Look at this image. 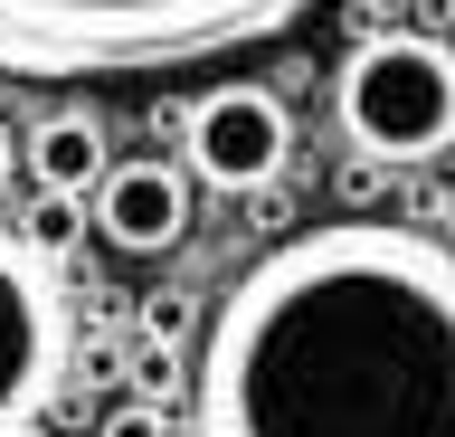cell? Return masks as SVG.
Listing matches in <instances>:
<instances>
[{"instance_id":"obj_12","label":"cell","mask_w":455,"mask_h":437,"mask_svg":"<svg viewBox=\"0 0 455 437\" xmlns=\"http://www.w3.org/2000/svg\"><path fill=\"white\" fill-rule=\"evenodd\" d=\"M20 437H57V428H48V418H38V428H20Z\"/></svg>"},{"instance_id":"obj_7","label":"cell","mask_w":455,"mask_h":437,"mask_svg":"<svg viewBox=\"0 0 455 437\" xmlns=\"http://www.w3.org/2000/svg\"><path fill=\"white\" fill-rule=\"evenodd\" d=\"M20 162H28V181H38V190H67V200H95V181L114 172L105 124L85 115V105H57V115L20 143Z\"/></svg>"},{"instance_id":"obj_1","label":"cell","mask_w":455,"mask_h":437,"mask_svg":"<svg viewBox=\"0 0 455 437\" xmlns=\"http://www.w3.org/2000/svg\"><path fill=\"white\" fill-rule=\"evenodd\" d=\"M199 437H455V247L332 219L228 286L190 361Z\"/></svg>"},{"instance_id":"obj_9","label":"cell","mask_w":455,"mask_h":437,"mask_svg":"<svg viewBox=\"0 0 455 437\" xmlns=\"http://www.w3.org/2000/svg\"><path fill=\"white\" fill-rule=\"evenodd\" d=\"M124 380H133V400L171 409L190 390V361H180V343H162V333H133V343H124Z\"/></svg>"},{"instance_id":"obj_6","label":"cell","mask_w":455,"mask_h":437,"mask_svg":"<svg viewBox=\"0 0 455 437\" xmlns=\"http://www.w3.org/2000/svg\"><path fill=\"white\" fill-rule=\"evenodd\" d=\"M85 219H95V238L124 247V257H162V247L190 238V172L162 162V152H133V162H114V172L95 181Z\"/></svg>"},{"instance_id":"obj_3","label":"cell","mask_w":455,"mask_h":437,"mask_svg":"<svg viewBox=\"0 0 455 437\" xmlns=\"http://www.w3.org/2000/svg\"><path fill=\"white\" fill-rule=\"evenodd\" d=\"M341 134L370 162H436L455 143V48L379 29L341 58Z\"/></svg>"},{"instance_id":"obj_5","label":"cell","mask_w":455,"mask_h":437,"mask_svg":"<svg viewBox=\"0 0 455 437\" xmlns=\"http://www.w3.org/2000/svg\"><path fill=\"white\" fill-rule=\"evenodd\" d=\"M180 152L209 190H266L294 162V115L275 105V86H209L180 124Z\"/></svg>"},{"instance_id":"obj_10","label":"cell","mask_w":455,"mask_h":437,"mask_svg":"<svg viewBox=\"0 0 455 437\" xmlns=\"http://www.w3.org/2000/svg\"><path fill=\"white\" fill-rule=\"evenodd\" d=\"M105 437H171V409H152V400H114V409H105Z\"/></svg>"},{"instance_id":"obj_11","label":"cell","mask_w":455,"mask_h":437,"mask_svg":"<svg viewBox=\"0 0 455 437\" xmlns=\"http://www.w3.org/2000/svg\"><path fill=\"white\" fill-rule=\"evenodd\" d=\"M10 172H20V134L0 124V190H10Z\"/></svg>"},{"instance_id":"obj_4","label":"cell","mask_w":455,"mask_h":437,"mask_svg":"<svg viewBox=\"0 0 455 437\" xmlns=\"http://www.w3.org/2000/svg\"><path fill=\"white\" fill-rule=\"evenodd\" d=\"M57 380H67V295H57V266L28 257L20 229H0V437L38 428Z\"/></svg>"},{"instance_id":"obj_2","label":"cell","mask_w":455,"mask_h":437,"mask_svg":"<svg viewBox=\"0 0 455 437\" xmlns=\"http://www.w3.org/2000/svg\"><path fill=\"white\" fill-rule=\"evenodd\" d=\"M304 0H0V77L85 86V77H162L219 48L275 38Z\"/></svg>"},{"instance_id":"obj_8","label":"cell","mask_w":455,"mask_h":437,"mask_svg":"<svg viewBox=\"0 0 455 437\" xmlns=\"http://www.w3.org/2000/svg\"><path fill=\"white\" fill-rule=\"evenodd\" d=\"M85 229H95V219H85V200L38 190V200H28V219H20V247H28L38 266H57V257H76V247H85Z\"/></svg>"}]
</instances>
